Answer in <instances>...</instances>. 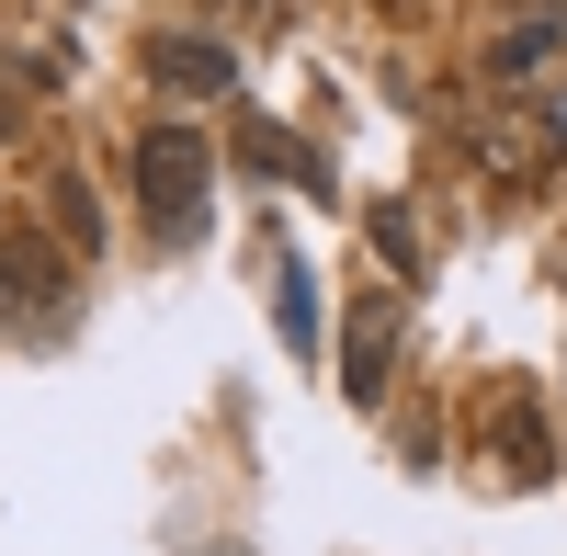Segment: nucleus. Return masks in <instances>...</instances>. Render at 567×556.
<instances>
[{
  "instance_id": "nucleus-1",
  "label": "nucleus",
  "mask_w": 567,
  "mask_h": 556,
  "mask_svg": "<svg viewBox=\"0 0 567 556\" xmlns=\"http://www.w3.org/2000/svg\"><path fill=\"white\" fill-rule=\"evenodd\" d=\"M205 194H216V148L194 125H148V136H136V205H148V239L194 250L205 239Z\"/></svg>"
},
{
  "instance_id": "nucleus-2",
  "label": "nucleus",
  "mask_w": 567,
  "mask_h": 556,
  "mask_svg": "<svg viewBox=\"0 0 567 556\" xmlns=\"http://www.w3.org/2000/svg\"><path fill=\"white\" fill-rule=\"evenodd\" d=\"M239 171H261V182H296V194H329V159L307 148L296 125H272V114H239Z\"/></svg>"
},
{
  "instance_id": "nucleus-3",
  "label": "nucleus",
  "mask_w": 567,
  "mask_h": 556,
  "mask_svg": "<svg viewBox=\"0 0 567 556\" xmlns=\"http://www.w3.org/2000/svg\"><path fill=\"white\" fill-rule=\"evenodd\" d=\"M386 363H398V296H363L352 307V341H341V387L352 398H386Z\"/></svg>"
},
{
  "instance_id": "nucleus-4",
  "label": "nucleus",
  "mask_w": 567,
  "mask_h": 556,
  "mask_svg": "<svg viewBox=\"0 0 567 556\" xmlns=\"http://www.w3.org/2000/svg\"><path fill=\"white\" fill-rule=\"evenodd\" d=\"M148 80H171V91H227V80H239V58L205 45V34H148Z\"/></svg>"
},
{
  "instance_id": "nucleus-5",
  "label": "nucleus",
  "mask_w": 567,
  "mask_h": 556,
  "mask_svg": "<svg viewBox=\"0 0 567 556\" xmlns=\"http://www.w3.org/2000/svg\"><path fill=\"white\" fill-rule=\"evenodd\" d=\"M69 285H58V261H45V250H0V330H12V318H45V307H58Z\"/></svg>"
},
{
  "instance_id": "nucleus-6",
  "label": "nucleus",
  "mask_w": 567,
  "mask_h": 556,
  "mask_svg": "<svg viewBox=\"0 0 567 556\" xmlns=\"http://www.w3.org/2000/svg\"><path fill=\"white\" fill-rule=\"evenodd\" d=\"M272 318H284V341H296V352H318V296H307L296 250H272Z\"/></svg>"
},
{
  "instance_id": "nucleus-7",
  "label": "nucleus",
  "mask_w": 567,
  "mask_h": 556,
  "mask_svg": "<svg viewBox=\"0 0 567 556\" xmlns=\"http://www.w3.org/2000/svg\"><path fill=\"white\" fill-rule=\"evenodd\" d=\"M556 159V125L523 114V125H488V171H545Z\"/></svg>"
},
{
  "instance_id": "nucleus-8",
  "label": "nucleus",
  "mask_w": 567,
  "mask_h": 556,
  "mask_svg": "<svg viewBox=\"0 0 567 556\" xmlns=\"http://www.w3.org/2000/svg\"><path fill=\"white\" fill-rule=\"evenodd\" d=\"M545 58H556V23H511V34L488 45V80H534Z\"/></svg>"
},
{
  "instance_id": "nucleus-9",
  "label": "nucleus",
  "mask_w": 567,
  "mask_h": 556,
  "mask_svg": "<svg viewBox=\"0 0 567 556\" xmlns=\"http://www.w3.org/2000/svg\"><path fill=\"white\" fill-rule=\"evenodd\" d=\"M499 466L523 477V488L545 477V432H534V409H499Z\"/></svg>"
},
{
  "instance_id": "nucleus-10",
  "label": "nucleus",
  "mask_w": 567,
  "mask_h": 556,
  "mask_svg": "<svg viewBox=\"0 0 567 556\" xmlns=\"http://www.w3.org/2000/svg\"><path fill=\"white\" fill-rule=\"evenodd\" d=\"M374 239H386V261H420V227H409V205H374Z\"/></svg>"
},
{
  "instance_id": "nucleus-11",
  "label": "nucleus",
  "mask_w": 567,
  "mask_h": 556,
  "mask_svg": "<svg viewBox=\"0 0 567 556\" xmlns=\"http://www.w3.org/2000/svg\"><path fill=\"white\" fill-rule=\"evenodd\" d=\"M227 12H250V23H284V12H296V0H227Z\"/></svg>"
},
{
  "instance_id": "nucleus-12",
  "label": "nucleus",
  "mask_w": 567,
  "mask_h": 556,
  "mask_svg": "<svg viewBox=\"0 0 567 556\" xmlns=\"http://www.w3.org/2000/svg\"><path fill=\"white\" fill-rule=\"evenodd\" d=\"M0 136H12V103H0Z\"/></svg>"
},
{
  "instance_id": "nucleus-13",
  "label": "nucleus",
  "mask_w": 567,
  "mask_h": 556,
  "mask_svg": "<svg viewBox=\"0 0 567 556\" xmlns=\"http://www.w3.org/2000/svg\"><path fill=\"white\" fill-rule=\"evenodd\" d=\"M386 12H398V0H386Z\"/></svg>"
}]
</instances>
